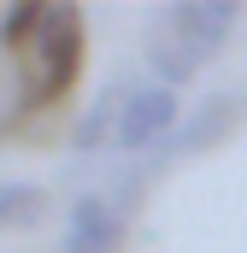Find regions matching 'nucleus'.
<instances>
[{
  "mask_svg": "<svg viewBox=\"0 0 247 253\" xmlns=\"http://www.w3.org/2000/svg\"><path fill=\"white\" fill-rule=\"evenodd\" d=\"M77 71H82V12L77 6H53L41 36L30 42V77H24L18 106H53L77 83Z\"/></svg>",
  "mask_w": 247,
  "mask_h": 253,
  "instance_id": "obj_1",
  "label": "nucleus"
},
{
  "mask_svg": "<svg viewBox=\"0 0 247 253\" xmlns=\"http://www.w3.org/2000/svg\"><path fill=\"white\" fill-rule=\"evenodd\" d=\"M177 118H183L177 88H159V83L124 88V106H118V129H112V141H118L124 153H141V147L165 141V135L177 129Z\"/></svg>",
  "mask_w": 247,
  "mask_h": 253,
  "instance_id": "obj_2",
  "label": "nucleus"
},
{
  "mask_svg": "<svg viewBox=\"0 0 247 253\" xmlns=\"http://www.w3.org/2000/svg\"><path fill=\"white\" fill-rule=\"evenodd\" d=\"M124 248V212L106 194H77L71 224H65V253H118Z\"/></svg>",
  "mask_w": 247,
  "mask_h": 253,
  "instance_id": "obj_3",
  "label": "nucleus"
},
{
  "mask_svg": "<svg viewBox=\"0 0 247 253\" xmlns=\"http://www.w3.org/2000/svg\"><path fill=\"white\" fill-rule=\"evenodd\" d=\"M159 24H165L171 36H183L188 47L212 53V47L242 24V6H236V0H183V6H171Z\"/></svg>",
  "mask_w": 247,
  "mask_h": 253,
  "instance_id": "obj_4",
  "label": "nucleus"
},
{
  "mask_svg": "<svg viewBox=\"0 0 247 253\" xmlns=\"http://www.w3.org/2000/svg\"><path fill=\"white\" fill-rule=\"evenodd\" d=\"M242 112H247L242 94H212V100H206V106H200V112L171 135V153H206L212 141H224L230 129L242 124Z\"/></svg>",
  "mask_w": 247,
  "mask_h": 253,
  "instance_id": "obj_5",
  "label": "nucleus"
},
{
  "mask_svg": "<svg viewBox=\"0 0 247 253\" xmlns=\"http://www.w3.org/2000/svg\"><path fill=\"white\" fill-rule=\"evenodd\" d=\"M147 65H153V83H159V88H183L188 77L206 65V53L188 47L183 36H153V42H147Z\"/></svg>",
  "mask_w": 247,
  "mask_h": 253,
  "instance_id": "obj_6",
  "label": "nucleus"
},
{
  "mask_svg": "<svg viewBox=\"0 0 247 253\" xmlns=\"http://www.w3.org/2000/svg\"><path fill=\"white\" fill-rule=\"evenodd\" d=\"M47 212V189L36 183H0V230H24Z\"/></svg>",
  "mask_w": 247,
  "mask_h": 253,
  "instance_id": "obj_7",
  "label": "nucleus"
},
{
  "mask_svg": "<svg viewBox=\"0 0 247 253\" xmlns=\"http://www.w3.org/2000/svg\"><path fill=\"white\" fill-rule=\"evenodd\" d=\"M118 106H124V94H118V88H100V94H94V106H88V112L77 118V129H71L77 153L100 147V135H106V129H118Z\"/></svg>",
  "mask_w": 247,
  "mask_h": 253,
  "instance_id": "obj_8",
  "label": "nucleus"
},
{
  "mask_svg": "<svg viewBox=\"0 0 247 253\" xmlns=\"http://www.w3.org/2000/svg\"><path fill=\"white\" fill-rule=\"evenodd\" d=\"M47 12H53V6H41V0H18V6L0 18V47H12V53H18V47H30V42L41 36Z\"/></svg>",
  "mask_w": 247,
  "mask_h": 253,
  "instance_id": "obj_9",
  "label": "nucleus"
}]
</instances>
